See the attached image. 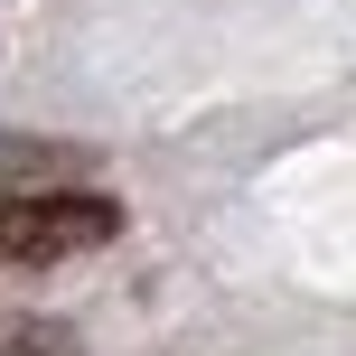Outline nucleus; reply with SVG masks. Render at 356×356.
<instances>
[{
    "label": "nucleus",
    "mask_w": 356,
    "mask_h": 356,
    "mask_svg": "<svg viewBox=\"0 0 356 356\" xmlns=\"http://www.w3.org/2000/svg\"><path fill=\"white\" fill-rule=\"evenodd\" d=\"M56 319H29V309H0V356H56Z\"/></svg>",
    "instance_id": "obj_2"
},
{
    "label": "nucleus",
    "mask_w": 356,
    "mask_h": 356,
    "mask_svg": "<svg viewBox=\"0 0 356 356\" xmlns=\"http://www.w3.org/2000/svg\"><path fill=\"white\" fill-rule=\"evenodd\" d=\"M122 234V207L104 188H29L0 197V263H75V253H104Z\"/></svg>",
    "instance_id": "obj_1"
}]
</instances>
